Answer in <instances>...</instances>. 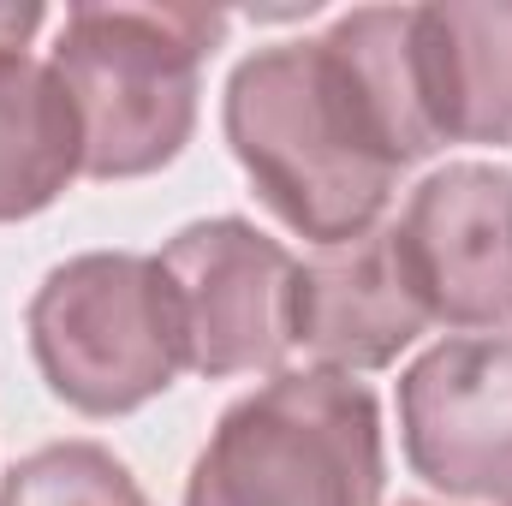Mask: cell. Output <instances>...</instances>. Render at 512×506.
<instances>
[{
	"instance_id": "cell-4",
	"label": "cell",
	"mask_w": 512,
	"mask_h": 506,
	"mask_svg": "<svg viewBox=\"0 0 512 506\" xmlns=\"http://www.w3.org/2000/svg\"><path fill=\"white\" fill-rule=\"evenodd\" d=\"M24 328L48 393L84 417H126L185 370V328L161 256H66L36 286Z\"/></svg>"
},
{
	"instance_id": "cell-3",
	"label": "cell",
	"mask_w": 512,
	"mask_h": 506,
	"mask_svg": "<svg viewBox=\"0 0 512 506\" xmlns=\"http://www.w3.org/2000/svg\"><path fill=\"white\" fill-rule=\"evenodd\" d=\"M382 405L340 370H274L209 429L185 506H382Z\"/></svg>"
},
{
	"instance_id": "cell-11",
	"label": "cell",
	"mask_w": 512,
	"mask_h": 506,
	"mask_svg": "<svg viewBox=\"0 0 512 506\" xmlns=\"http://www.w3.org/2000/svg\"><path fill=\"white\" fill-rule=\"evenodd\" d=\"M0 506H149L126 471V459H114L96 441H54L24 453L6 477H0Z\"/></svg>"
},
{
	"instance_id": "cell-6",
	"label": "cell",
	"mask_w": 512,
	"mask_h": 506,
	"mask_svg": "<svg viewBox=\"0 0 512 506\" xmlns=\"http://www.w3.org/2000/svg\"><path fill=\"white\" fill-rule=\"evenodd\" d=\"M405 465L453 501L512 506V340L453 334L399 376Z\"/></svg>"
},
{
	"instance_id": "cell-10",
	"label": "cell",
	"mask_w": 512,
	"mask_h": 506,
	"mask_svg": "<svg viewBox=\"0 0 512 506\" xmlns=\"http://www.w3.org/2000/svg\"><path fill=\"white\" fill-rule=\"evenodd\" d=\"M84 173V131L48 60L0 54V227L42 215Z\"/></svg>"
},
{
	"instance_id": "cell-5",
	"label": "cell",
	"mask_w": 512,
	"mask_h": 506,
	"mask_svg": "<svg viewBox=\"0 0 512 506\" xmlns=\"http://www.w3.org/2000/svg\"><path fill=\"white\" fill-rule=\"evenodd\" d=\"M161 268L179 304L191 376H274L286 364L298 328V256L280 239L256 233L239 215H215L179 227Z\"/></svg>"
},
{
	"instance_id": "cell-7",
	"label": "cell",
	"mask_w": 512,
	"mask_h": 506,
	"mask_svg": "<svg viewBox=\"0 0 512 506\" xmlns=\"http://www.w3.org/2000/svg\"><path fill=\"white\" fill-rule=\"evenodd\" d=\"M393 233L429 322L459 334H501L512 322V167H435L405 197Z\"/></svg>"
},
{
	"instance_id": "cell-2",
	"label": "cell",
	"mask_w": 512,
	"mask_h": 506,
	"mask_svg": "<svg viewBox=\"0 0 512 506\" xmlns=\"http://www.w3.org/2000/svg\"><path fill=\"white\" fill-rule=\"evenodd\" d=\"M227 12L161 0L66 6L54 72L84 131L90 179H143L179 161L197 131L203 66L227 42Z\"/></svg>"
},
{
	"instance_id": "cell-9",
	"label": "cell",
	"mask_w": 512,
	"mask_h": 506,
	"mask_svg": "<svg viewBox=\"0 0 512 506\" xmlns=\"http://www.w3.org/2000/svg\"><path fill=\"white\" fill-rule=\"evenodd\" d=\"M423 90L441 149L447 143H512V6L447 0L417 6Z\"/></svg>"
},
{
	"instance_id": "cell-8",
	"label": "cell",
	"mask_w": 512,
	"mask_h": 506,
	"mask_svg": "<svg viewBox=\"0 0 512 506\" xmlns=\"http://www.w3.org/2000/svg\"><path fill=\"white\" fill-rule=\"evenodd\" d=\"M423 328H429V310L399 256L393 221L346 239V245H322L298 262L292 346H304V358H316V370H340V376L387 370Z\"/></svg>"
},
{
	"instance_id": "cell-13",
	"label": "cell",
	"mask_w": 512,
	"mask_h": 506,
	"mask_svg": "<svg viewBox=\"0 0 512 506\" xmlns=\"http://www.w3.org/2000/svg\"><path fill=\"white\" fill-rule=\"evenodd\" d=\"M399 506H429V501H399Z\"/></svg>"
},
{
	"instance_id": "cell-12",
	"label": "cell",
	"mask_w": 512,
	"mask_h": 506,
	"mask_svg": "<svg viewBox=\"0 0 512 506\" xmlns=\"http://www.w3.org/2000/svg\"><path fill=\"white\" fill-rule=\"evenodd\" d=\"M42 30L36 0H0V54H24V42Z\"/></svg>"
},
{
	"instance_id": "cell-1",
	"label": "cell",
	"mask_w": 512,
	"mask_h": 506,
	"mask_svg": "<svg viewBox=\"0 0 512 506\" xmlns=\"http://www.w3.org/2000/svg\"><path fill=\"white\" fill-rule=\"evenodd\" d=\"M221 131L262 209L316 251L382 227L399 173L441 149L417 6H358L322 36L256 48L227 78Z\"/></svg>"
}]
</instances>
